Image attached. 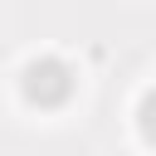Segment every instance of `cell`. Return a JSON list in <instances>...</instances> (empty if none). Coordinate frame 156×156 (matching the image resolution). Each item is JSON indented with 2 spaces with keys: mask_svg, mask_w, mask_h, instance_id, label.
I'll return each mask as SVG.
<instances>
[{
  "mask_svg": "<svg viewBox=\"0 0 156 156\" xmlns=\"http://www.w3.org/2000/svg\"><path fill=\"white\" fill-rule=\"evenodd\" d=\"M73 88H78V78H73V68H68L58 54H39V58H29L24 73H20V93H24V102H34V107H63V102L73 98Z\"/></svg>",
  "mask_w": 156,
  "mask_h": 156,
  "instance_id": "6da1fadb",
  "label": "cell"
},
{
  "mask_svg": "<svg viewBox=\"0 0 156 156\" xmlns=\"http://www.w3.org/2000/svg\"><path fill=\"white\" fill-rule=\"evenodd\" d=\"M136 122H141V136L156 146V88H146V98H141V107H136Z\"/></svg>",
  "mask_w": 156,
  "mask_h": 156,
  "instance_id": "7a4b0ae2",
  "label": "cell"
}]
</instances>
